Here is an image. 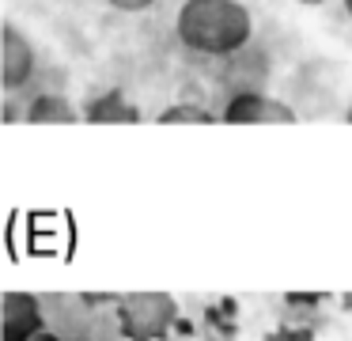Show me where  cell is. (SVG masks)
I'll return each mask as SVG.
<instances>
[{"instance_id": "6da1fadb", "label": "cell", "mask_w": 352, "mask_h": 341, "mask_svg": "<svg viewBox=\"0 0 352 341\" xmlns=\"http://www.w3.org/2000/svg\"><path fill=\"white\" fill-rule=\"evenodd\" d=\"M254 34L246 0H182L175 15V38L197 57H231Z\"/></svg>"}, {"instance_id": "7a4b0ae2", "label": "cell", "mask_w": 352, "mask_h": 341, "mask_svg": "<svg viewBox=\"0 0 352 341\" xmlns=\"http://www.w3.org/2000/svg\"><path fill=\"white\" fill-rule=\"evenodd\" d=\"M178 322V300L170 292H129L118 300V330L125 341H163Z\"/></svg>"}, {"instance_id": "3957f363", "label": "cell", "mask_w": 352, "mask_h": 341, "mask_svg": "<svg viewBox=\"0 0 352 341\" xmlns=\"http://www.w3.org/2000/svg\"><path fill=\"white\" fill-rule=\"evenodd\" d=\"M223 121H231V125H296L299 114L284 99H273L265 91H243L223 106Z\"/></svg>"}, {"instance_id": "277c9868", "label": "cell", "mask_w": 352, "mask_h": 341, "mask_svg": "<svg viewBox=\"0 0 352 341\" xmlns=\"http://www.w3.org/2000/svg\"><path fill=\"white\" fill-rule=\"evenodd\" d=\"M38 68V53H34V42L16 27V23H4V87L19 91Z\"/></svg>"}, {"instance_id": "5b68a950", "label": "cell", "mask_w": 352, "mask_h": 341, "mask_svg": "<svg viewBox=\"0 0 352 341\" xmlns=\"http://www.w3.org/2000/svg\"><path fill=\"white\" fill-rule=\"evenodd\" d=\"M42 333V303L31 292H4V341H34Z\"/></svg>"}, {"instance_id": "8992f818", "label": "cell", "mask_w": 352, "mask_h": 341, "mask_svg": "<svg viewBox=\"0 0 352 341\" xmlns=\"http://www.w3.org/2000/svg\"><path fill=\"white\" fill-rule=\"evenodd\" d=\"M140 118H144L140 106L133 103L125 91H118V87L91 95V99H87V106H84V121H87V125H137Z\"/></svg>"}, {"instance_id": "52a82bcc", "label": "cell", "mask_w": 352, "mask_h": 341, "mask_svg": "<svg viewBox=\"0 0 352 341\" xmlns=\"http://www.w3.org/2000/svg\"><path fill=\"white\" fill-rule=\"evenodd\" d=\"M80 118H84V110H76L69 99L54 95V91L34 95L31 103H27V114H23V121H31V125H72V121H80Z\"/></svg>"}, {"instance_id": "ba28073f", "label": "cell", "mask_w": 352, "mask_h": 341, "mask_svg": "<svg viewBox=\"0 0 352 341\" xmlns=\"http://www.w3.org/2000/svg\"><path fill=\"white\" fill-rule=\"evenodd\" d=\"M155 121L160 125H212L216 118H212V110H205L197 103H175V106L155 114Z\"/></svg>"}, {"instance_id": "9c48e42d", "label": "cell", "mask_w": 352, "mask_h": 341, "mask_svg": "<svg viewBox=\"0 0 352 341\" xmlns=\"http://www.w3.org/2000/svg\"><path fill=\"white\" fill-rule=\"evenodd\" d=\"M261 341H314V333L307 326H276L273 333H265Z\"/></svg>"}, {"instance_id": "30bf717a", "label": "cell", "mask_w": 352, "mask_h": 341, "mask_svg": "<svg viewBox=\"0 0 352 341\" xmlns=\"http://www.w3.org/2000/svg\"><path fill=\"white\" fill-rule=\"evenodd\" d=\"M114 12H125V15H137V12H148V8L155 4V0H107Z\"/></svg>"}, {"instance_id": "8fae6325", "label": "cell", "mask_w": 352, "mask_h": 341, "mask_svg": "<svg viewBox=\"0 0 352 341\" xmlns=\"http://www.w3.org/2000/svg\"><path fill=\"white\" fill-rule=\"evenodd\" d=\"M341 307H344V311H349V315H352V292H344V296H341Z\"/></svg>"}, {"instance_id": "7c38bea8", "label": "cell", "mask_w": 352, "mask_h": 341, "mask_svg": "<svg viewBox=\"0 0 352 341\" xmlns=\"http://www.w3.org/2000/svg\"><path fill=\"white\" fill-rule=\"evenodd\" d=\"M296 4H303V8H318V4H326V0H296Z\"/></svg>"}, {"instance_id": "4fadbf2b", "label": "cell", "mask_w": 352, "mask_h": 341, "mask_svg": "<svg viewBox=\"0 0 352 341\" xmlns=\"http://www.w3.org/2000/svg\"><path fill=\"white\" fill-rule=\"evenodd\" d=\"M34 341H61V338H54V333H38Z\"/></svg>"}, {"instance_id": "5bb4252c", "label": "cell", "mask_w": 352, "mask_h": 341, "mask_svg": "<svg viewBox=\"0 0 352 341\" xmlns=\"http://www.w3.org/2000/svg\"><path fill=\"white\" fill-rule=\"evenodd\" d=\"M341 4H344V12H349V19H352V0H341Z\"/></svg>"}, {"instance_id": "9a60e30c", "label": "cell", "mask_w": 352, "mask_h": 341, "mask_svg": "<svg viewBox=\"0 0 352 341\" xmlns=\"http://www.w3.org/2000/svg\"><path fill=\"white\" fill-rule=\"evenodd\" d=\"M344 121H349V125H352V106H349V110H344Z\"/></svg>"}]
</instances>
